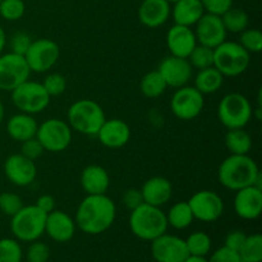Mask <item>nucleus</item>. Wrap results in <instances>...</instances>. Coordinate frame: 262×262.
<instances>
[{
    "mask_svg": "<svg viewBox=\"0 0 262 262\" xmlns=\"http://www.w3.org/2000/svg\"><path fill=\"white\" fill-rule=\"evenodd\" d=\"M117 207L106 194H87L77 209L74 222L79 230L89 235L106 232L114 223Z\"/></svg>",
    "mask_w": 262,
    "mask_h": 262,
    "instance_id": "obj_1",
    "label": "nucleus"
},
{
    "mask_svg": "<svg viewBox=\"0 0 262 262\" xmlns=\"http://www.w3.org/2000/svg\"><path fill=\"white\" fill-rule=\"evenodd\" d=\"M217 179L223 187L234 192L250 186H256L262 189L260 169L256 161L248 155L230 154V156L220 164Z\"/></svg>",
    "mask_w": 262,
    "mask_h": 262,
    "instance_id": "obj_2",
    "label": "nucleus"
},
{
    "mask_svg": "<svg viewBox=\"0 0 262 262\" xmlns=\"http://www.w3.org/2000/svg\"><path fill=\"white\" fill-rule=\"evenodd\" d=\"M168 227L166 215L160 207L151 206L143 202L130 211L129 228L140 239L151 242L166 233Z\"/></svg>",
    "mask_w": 262,
    "mask_h": 262,
    "instance_id": "obj_3",
    "label": "nucleus"
},
{
    "mask_svg": "<svg viewBox=\"0 0 262 262\" xmlns=\"http://www.w3.org/2000/svg\"><path fill=\"white\" fill-rule=\"evenodd\" d=\"M67 117L72 130L84 136H96L106 119L101 105L90 99H82L73 102L69 106Z\"/></svg>",
    "mask_w": 262,
    "mask_h": 262,
    "instance_id": "obj_4",
    "label": "nucleus"
},
{
    "mask_svg": "<svg viewBox=\"0 0 262 262\" xmlns=\"http://www.w3.org/2000/svg\"><path fill=\"white\" fill-rule=\"evenodd\" d=\"M251 63V54L234 41L222 42L214 49L212 66L224 77H238L245 73Z\"/></svg>",
    "mask_w": 262,
    "mask_h": 262,
    "instance_id": "obj_5",
    "label": "nucleus"
},
{
    "mask_svg": "<svg viewBox=\"0 0 262 262\" xmlns=\"http://www.w3.org/2000/svg\"><path fill=\"white\" fill-rule=\"evenodd\" d=\"M252 106L245 95L230 92L217 105V119L228 129L245 128L252 118Z\"/></svg>",
    "mask_w": 262,
    "mask_h": 262,
    "instance_id": "obj_6",
    "label": "nucleus"
},
{
    "mask_svg": "<svg viewBox=\"0 0 262 262\" xmlns=\"http://www.w3.org/2000/svg\"><path fill=\"white\" fill-rule=\"evenodd\" d=\"M46 215L36 205L23 206L10 220V230L17 241L33 242L45 233Z\"/></svg>",
    "mask_w": 262,
    "mask_h": 262,
    "instance_id": "obj_7",
    "label": "nucleus"
},
{
    "mask_svg": "<svg viewBox=\"0 0 262 262\" xmlns=\"http://www.w3.org/2000/svg\"><path fill=\"white\" fill-rule=\"evenodd\" d=\"M10 97L14 106L20 113L31 115L42 113L49 106L51 99L46 90L43 89L42 83L30 81V79L10 91Z\"/></svg>",
    "mask_w": 262,
    "mask_h": 262,
    "instance_id": "obj_8",
    "label": "nucleus"
},
{
    "mask_svg": "<svg viewBox=\"0 0 262 262\" xmlns=\"http://www.w3.org/2000/svg\"><path fill=\"white\" fill-rule=\"evenodd\" d=\"M72 128L67 122L56 118L41 123L36 132L43 150L49 152H61L69 147L72 142Z\"/></svg>",
    "mask_w": 262,
    "mask_h": 262,
    "instance_id": "obj_9",
    "label": "nucleus"
},
{
    "mask_svg": "<svg viewBox=\"0 0 262 262\" xmlns=\"http://www.w3.org/2000/svg\"><path fill=\"white\" fill-rule=\"evenodd\" d=\"M59 56H60L59 45L55 41L49 38H38L32 41L25 54V59L30 67V71L36 73H45L53 68L59 60Z\"/></svg>",
    "mask_w": 262,
    "mask_h": 262,
    "instance_id": "obj_10",
    "label": "nucleus"
},
{
    "mask_svg": "<svg viewBox=\"0 0 262 262\" xmlns=\"http://www.w3.org/2000/svg\"><path fill=\"white\" fill-rule=\"evenodd\" d=\"M30 67L25 56L14 53L0 55V90L13 91L20 83L30 78Z\"/></svg>",
    "mask_w": 262,
    "mask_h": 262,
    "instance_id": "obj_11",
    "label": "nucleus"
},
{
    "mask_svg": "<svg viewBox=\"0 0 262 262\" xmlns=\"http://www.w3.org/2000/svg\"><path fill=\"white\" fill-rule=\"evenodd\" d=\"M205 106V97L193 86L179 87L170 100L173 114L181 120H192L199 117Z\"/></svg>",
    "mask_w": 262,
    "mask_h": 262,
    "instance_id": "obj_12",
    "label": "nucleus"
},
{
    "mask_svg": "<svg viewBox=\"0 0 262 262\" xmlns=\"http://www.w3.org/2000/svg\"><path fill=\"white\" fill-rule=\"evenodd\" d=\"M188 205L196 220L202 223L216 222L224 212V201L214 191H199L188 200Z\"/></svg>",
    "mask_w": 262,
    "mask_h": 262,
    "instance_id": "obj_13",
    "label": "nucleus"
},
{
    "mask_svg": "<svg viewBox=\"0 0 262 262\" xmlns=\"http://www.w3.org/2000/svg\"><path fill=\"white\" fill-rule=\"evenodd\" d=\"M151 255L156 262H184L189 253L186 241L177 235L164 233L151 241Z\"/></svg>",
    "mask_w": 262,
    "mask_h": 262,
    "instance_id": "obj_14",
    "label": "nucleus"
},
{
    "mask_svg": "<svg viewBox=\"0 0 262 262\" xmlns=\"http://www.w3.org/2000/svg\"><path fill=\"white\" fill-rule=\"evenodd\" d=\"M194 26H196L194 35H196L197 43L200 45L215 49L227 38L228 32L220 15L205 13Z\"/></svg>",
    "mask_w": 262,
    "mask_h": 262,
    "instance_id": "obj_15",
    "label": "nucleus"
},
{
    "mask_svg": "<svg viewBox=\"0 0 262 262\" xmlns=\"http://www.w3.org/2000/svg\"><path fill=\"white\" fill-rule=\"evenodd\" d=\"M4 173L8 181L17 187H27L33 183L37 176L35 161L22 154L10 155L4 163Z\"/></svg>",
    "mask_w": 262,
    "mask_h": 262,
    "instance_id": "obj_16",
    "label": "nucleus"
},
{
    "mask_svg": "<svg viewBox=\"0 0 262 262\" xmlns=\"http://www.w3.org/2000/svg\"><path fill=\"white\" fill-rule=\"evenodd\" d=\"M158 71L163 76L168 87L174 89L186 86L192 77V67L188 59L174 55L164 58L159 64Z\"/></svg>",
    "mask_w": 262,
    "mask_h": 262,
    "instance_id": "obj_17",
    "label": "nucleus"
},
{
    "mask_svg": "<svg viewBox=\"0 0 262 262\" xmlns=\"http://www.w3.org/2000/svg\"><path fill=\"white\" fill-rule=\"evenodd\" d=\"M234 211L243 220L257 219L262 212V189L250 186L235 192Z\"/></svg>",
    "mask_w": 262,
    "mask_h": 262,
    "instance_id": "obj_18",
    "label": "nucleus"
},
{
    "mask_svg": "<svg viewBox=\"0 0 262 262\" xmlns=\"http://www.w3.org/2000/svg\"><path fill=\"white\" fill-rule=\"evenodd\" d=\"M96 136L100 143L105 147L120 148L129 142L130 128L128 123L122 119H105Z\"/></svg>",
    "mask_w": 262,
    "mask_h": 262,
    "instance_id": "obj_19",
    "label": "nucleus"
},
{
    "mask_svg": "<svg viewBox=\"0 0 262 262\" xmlns=\"http://www.w3.org/2000/svg\"><path fill=\"white\" fill-rule=\"evenodd\" d=\"M196 45V35L191 27L174 25L166 33V46L170 55L187 59Z\"/></svg>",
    "mask_w": 262,
    "mask_h": 262,
    "instance_id": "obj_20",
    "label": "nucleus"
},
{
    "mask_svg": "<svg viewBox=\"0 0 262 262\" xmlns=\"http://www.w3.org/2000/svg\"><path fill=\"white\" fill-rule=\"evenodd\" d=\"M76 222L68 214L60 210H54L46 215L45 233L58 243L69 242L76 233Z\"/></svg>",
    "mask_w": 262,
    "mask_h": 262,
    "instance_id": "obj_21",
    "label": "nucleus"
},
{
    "mask_svg": "<svg viewBox=\"0 0 262 262\" xmlns=\"http://www.w3.org/2000/svg\"><path fill=\"white\" fill-rule=\"evenodd\" d=\"M170 12L166 0H143L138 8V19L145 27L159 28L168 22Z\"/></svg>",
    "mask_w": 262,
    "mask_h": 262,
    "instance_id": "obj_22",
    "label": "nucleus"
},
{
    "mask_svg": "<svg viewBox=\"0 0 262 262\" xmlns=\"http://www.w3.org/2000/svg\"><path fill=\"white\" fill-rule=\"evenodd\" d=\"M141 193L145 204L161 207L170 201L173 187L169 179L164 177H152L143 183Z\"/></svg>",
    "mask_w": 262,
    "mask_h": 262,
    "instance_id": "obj_23",
    "label": "nucleus"
},
{
    "mask_svg": "<svg viewBox=\"0 0 262 262\" xmlns=\"http://www.w3.org/2000/svg\"><path fill=\"white\" fill-rule=\"evenodd\" d=\"M81 186L87 194H106L110 177L106 169L100 165H89L81 173Z\"/></svg>",
    "mask_w": 262,
    "mask_h": 262,
    "instance_id": "obj_24",
    "label": "nucleus"
},
{
    "mask_svg": "<svg viewBox=\"0 0 262 262\" xmlns=\"http://www.w3.org/2000/svg\"><path fill=\"white\" fill-rule=\"evenodd\" d=\"M38 124L33 115L18 113L10 117L7 122V132L12 140L22 143L30 138L36 137Z\"/></svg>",
    "mask_w": 262,
    "mask_h": 262,
    "instance_id": "obj_25",
    "label": "nucleus"
},
{
    "mask_svg": "<svg viewBox=\"0 0 262 262\" xmlns=\"http://www.w3.org/2000/svg\"><path fill=\"white\" fill-rule=\"evenodd\" d=\"M176 25L192 27L205 14L201 0H179L174 3L170 12Z\"/></svg>",
    "mask_w": 262,
    "mask_h": 262,
    "instance_id": "obj_26",
    "label": "nucleus"
},
{
    "mask_svg": "<svg viewBox=\"0 0 262 262\" xmlns=\"http://www.w3.org/2000/svg\"><path fill=\"white\" fill-rule=\"evenodd\" d=\"M224 83V76L214 66L209 68L200 69L194 78V89L199 90L202 95L215 94L222 89Z\"/></svg>",
    "mask_w": 262,
    "mask_h": 262,
    "instance_id": "obj_27",
    "label": "nucleus"
},
{
    "mask_svg": "<svg viewBox=\"0 0 262 262\" xmlns=\"http://www.w3.org/2000/svg\"><path fill=\"white\" fill-rule=\"evenodd\" d=\"M225 146L233 155H248L252 148V138L243 128L228 129L225 135Z\"/></svg>",
    "mask_w": 262,
    "mask_h": 262,
    "instance_id": "obj_28",
    "label": "nucleus"
},
{
    "mask_svg": "<svg viewBox=\"0 0 262 262\" xmlns=\"http://www.w3.org/2000/svg\"><path fill=\"white\" fill-rule=\"evenodd\" d=\"M166 215V222H168V225L173 227L174 229H186L189 225L193 223L194 217L193 214H192V210L189 207L188 202L182 201L177 202L173 206L170 207L168 214Z\"/></svg>",
    "mask_w": 262,
    "mask_h": 262,
    "instance_id": "obj_29",
    "label": "nucleus"
},
{
    "mask_svg": "<svg viewBox=\"0 0 262 262\" xmlns=\"http://www.w3.org/2000/svg\"><path fill=\"white\" fill-rule=\"evenodd\" d=\"M168 89V84L164 81L163 76L159 71H152L146 73L140 82V90L142 95L147 99H156L161 96Z\"/></svg>",
    "mask_w": 262,
    "mask_h": 262,
    "instance_id": "obj_30",
    "label": "nucleus"
},
{
    "mask_svg": "<svg viewBox=\"0 0 262 262\" xmlns=\"http://www.w3.org/2000/svg\"><path fill=\"white\" fill-rule=\"evenodd\" d=\"M220 17H222V20L224 23V27L227 30V32L241 33L246 28H248V25H250L248 14L245 10L239 9V8H229Z\"/></svg>",
    "mask_w": 262,
    "mask_h": 262,
    "instance_id": "obj_31",
    "label": "nucleus"
},
{
    "mask_svg": "<svg viewBox=\"0 0 262 262\" xmlns=\"http://www.w3.org/2000/svg\"><path fill=\"white\" fill-rule=\"evenodd\" d=\"M241 262H261L262 261V235H247L242 247L238 251Z\"/></svg>",
    "mask_w": 262,
    "mask_h": 262,
    "instance_id": "obj_32",
    "label": "nucleus"
},
{
    "mask_svg": "<svg viewBox=\"0 0 262 262\" xmlns=\"http://www.w3.org/2000/svg\"><path fill=\"white\" fill-rule=\"evenodd\" d=\"M186 241L187 250L189 256H200L206 257L212 247V241L210 235L205 232H194L188 235Z\"/></svg>",
    "mask_w": 262,
    "mask_h": 262,
    "instance_id": "obj_33",
    "label": "nucleus"
},
{
    "mask_svg": "<svg viewBox=\"0 0 262 262\" xmlns=\"http://www.w3.org/2000/svg\"><path fill=\"white\" fill-rule=\"evenodd\" d=\"M187 59L192 68H196L199 71L209 68V67H212V63H214V49L197 43Z\"/></svg>",
    "mask_w": 262,
    "mask_h": 262,
    "instance_id": "obj_34",
    "label": "nucleus"
},
{
    "mask_svg": "<svg viewBox=\"0 0 262 262\" xmlns=\"http://www.w3.org/2000/svg\"><path fill=\"white\" fill-rule=\"evenodd\" d=\"M22 247L17 239H0V262H22Z\"/></svg>",
    "mask_w": 262,
    "mask_h": 262,
    "instance_id": "obj_35",
    "label": "nucleus"
},
{
    "mask_svg": "<svg viewBox=\"0 0 262 262\" xmlns=\"http://www.w3.org/2000/svg\"><path fill=\"white\" fill-rule=\"evenodd\" d=\"M238 42L250 54H257L262 50V33L256 28H246L241 32Z\"/></svg>",
    "mask_w": 262,
    "mask_h": 262,
    "instance_id": "obj_36",
    "label": "nucleus"
},
{
    "mask_svg": "<svg viewBox=\"0 0 262 262\" xmlns=\"http://www.w3.org/2000/svg\"><path fill=\"white\" fill-rule=\"evenodd\" d=\"M26 4L23 0H2L0 15L5 20H18L25 15Z\"/></svg>",
    "mask_w": 262,
    "mask_h": 262,
    "instance_id": "obj_37",
    "label": "nucleus"
},
{
    "mask_svg": "<svg viewBox=\"0 0 262 262\" xmlns=\"http://www.w3.org/2000/svg\"><path fill=\"white\" fill-rule=\"evenodd\" d=\"M42 86L50 97L60 96L67 90V79L60 73H50L45 77Z\"/></svg>",
    "mask_w": 262,
    "mask_h": 262,
    "instance_id": "obj_38",
    "label": "nucleus"
},
{
    "mask_svg": "<svg viewBox=\"0 0 262 262\" xmlns=\"http://www.w3.org/2000/svg\"><path fill=\"white\" fill-rule=\"evenodd\" d=\"M23 207V201L18 194L12 192H3L0 194V211L12 217Z\"/></svg>",
    "mask_w": 262,
    "mask_h": 262,
    "instance_id": "obj_39",
    "label": "nucleus"
},
{
    "mask_svg": "<svg viewBox=\"0 0 262 262\" xmlns=\"http://www.w3.org/2000/svg\"><path fill=\"white\" fill-rule=\"evenodd\" d=\"M49 257H50V248L48 247V245L38 241L31 242L27 250L28 262H48Z\"/></svg>",
    "mask_w": 262,
    "mask_h": 262,
    "instance_id": "obj_40",
    "label": "nucleus"
},
{
    "mask_svg": "<svg viewBox=\"0 0 262 262\" xmlns=\"http://www.w3.org/2000/svg\"><path fill=\"white\" fill-rule=\"evenodd\" d=\"M31 42H32V40H31L30 35H27L26 32H15L12 36V38H10V49H12V53L25 56L26 51L30 48Z\"/></svg>",
    "mask_w": 262,
    "mask_h": 262,
    "instance_id": "obj_41",
    "label": "nucleus"
},
{
    "mask_svg": "<svg viewBox=\"0 0 262 262\" xmlns=\"http://www.w3.org/2000/svg\"><path fill=\"white\" fill-rule=\"evenodd\" d=\"M43 151L45 150H43L42 145H41L40 141H38L36 137L30 138V140L27 141H23L22 147H20V154L33 161H35L36 159L40 158V156L43 154Z\"/></svg>",
    "mask_w": 262,
    "mask_h": 262,
    "instance_id": "obj_42",
    "label": "nucleus"
},
{
    "mask_svg": "<svg viewBox=\"0 0 262 262\" xmlns=\"http://www.w3.org/2000/svg\"><path fill=\"white\" fill-rule=\"evenodd\" d=\"M205 13L223 15L229 8L233 7V0H201Z\"/></svg>",
    "mask_w": 262,
    "mask_h": 262,
    "instance_id": "obj_43",
    "label": "nucleus"
},
{
    "mask_svg": "<svg viewBox=\"0 0 262 262\" xmlns=\"http://www.w3.org/2000/svg\"><path fill=\"white\" fill-rule=\"evenodd\" d=\"M207 262H241V258L237 251H233L224 246L217 248Z\"/></svg>",
    "mask_w": 262,
    "mask_h": 262,
    "instance_id": "obj_44",
    "label": "nucleus"
},
{
    "mask_svg": "<svg viewBox=\"0 0 262 262\" xmlns=\"http://www.w3.org/2000/svg\"><path fill=\"white\" fill-rule=\"evenodd\" d=\"M142 204L143 199L142 193H141V189L129 188L124 192V194H123V205H124L128 210H130V211Z\"/></svg>",
    "mask_w": 262,
    "mask_h": 262,
    "instance_id": "obj_45",
    "label": "nucleus"
},
{
    "mask_svg": "<svg viewBox=\"0 0 262 262\" xmlns=\"http://www.w3.org/2000/svg\"><path fill=\"white\" fill-rule=\"evenodd\" d=\"M246 237H247V234H246L245 232H242V230H233V232H230L229 234L227 235V238H225V247L230 248V250L233 251H239V248L242 247L243 242L246 241Z\"/></svg>",
    "mask_w": 262,
    "mask_h": 262,
    "instance_id": "obj_46",
    "label": "nucleus"
},
{
    "mask_svg": "<svg viewBox=\"0 0 262 262\" xmlns=\"http://www.w3.org/2000/svg\"><path fill=\"white\" fill-rule=\"evenodd\" d=\"M35 205L41 211L45 212V214H49V212L55 210V200L50 194H42V196H40L36 200Z\"/></svg>",
    "mask_w": 262,
    "mask_h": 262,
    "instance_id": "obj_47",
    "label": "nucleus"
},
{
    "mask_svg": "<svg viewBox=\"0 0 262 262\" xmlns=\"http://www.w3.org/2000/svg\"><path fill=\"white\" fill-rule=\"evenodd\" d=\"M5 43H7V35H5L4 30L0 27V55H2L3 50H4Z\"/></svg>",
    "mask_w": 262,
    "mask_h": 262,
    "instance_id": "obj_48",
    "label": "nucleus"
},
{
    "mask_svg": "<svg viewBox=\"0 0 262 262\" xmlns=\"http://www.w3.org/2000/svg\"><path fill=\"white\" fill-rule=\"evenodd\" d=\"M184 262H207L205 257H200V256H188Z\"/></svg>",
    "mask_w": 262,
    "mask_h": 262,
    "instance_id": "obj_49",
    "label": "nucleus"
},
{
    "mask_svg": "<svg viewBox=\"0 0 262 262\" xmlns=\"http://www.w3.org/2000/svg\"><path fill=\"white\" fill-rule=\"evenodd\" d=\"M4 115H5V112H4V105H3L2 100H0V125H2L3 120H4Z\"/></svg>",
    "mask_w": 262,
    "mask_h": 262,
    "instance_id": "obj_50",
    "label": "nucleus"
},
{
    "mask_svg": "<svg viewBox=\"0 0 262 262\" xmlns=\"http://www.w3.org/2000/svg\"><path fill=\"white\" fill-rule=\"evenodd\" d=\"M166 2H168V3H169V4H174V3L179 2V0H166Z\"/></svg>",
    "mask_w": 262,
    "mask_h": 262,
    "instance_id": "obj_51",
    "label": "nucleus"
},
{
    "mask_svg": "<svg viewBox=\"0 0 262 262\" xmlns=\"http://www.w3.org/2000/svg\"><path fill=\"white\" fill-rule=\"evenodd\" d=\"M0 3H2V0H0Z\"/></svg>",
    "mask_w": 262,
    "mask_h": 262,
    "instance_id": "obj_52",
    "label": "nucleus"
}]
</instances>
